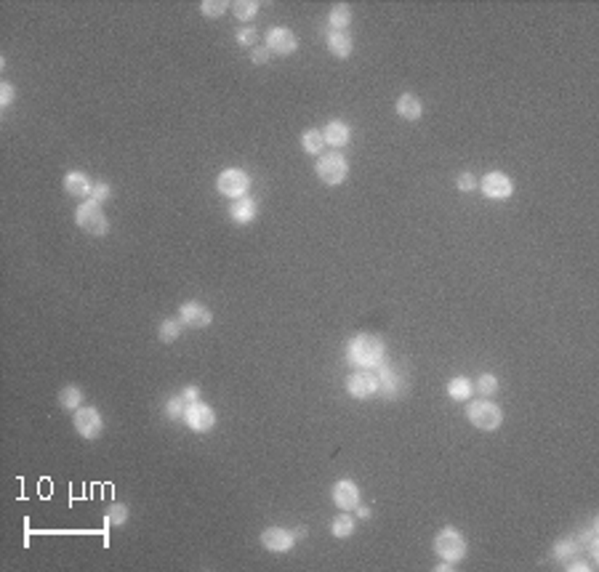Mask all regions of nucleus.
Segmentation results:
<instances>
[{"mask_svg": "<svg viewBox=\"0 0 599 572\" xmlns=\"http://www.w3.org/2000/svg\"><path fill=\"white\" fill-rule=\"evenodd\" d=\"M387 360V344L371 333H357L346 344V362L355 370H376Z\"/></svg>", "mask_w": 599, "mask_h": 572, "instance_id": "obj_1", "label": "nucleus"}, {"mask_svg": "<svg viewBox=\"0 0 599 572\" xmlns=\"http://www.w3.org/2000/svg\"><path fill=\"white\" fill-rule=\"evenodd\" d=\"M466 418L474 429L480 431H496L503 423V410L490 397L469 399L466 405Z\"/></svg>", "mask_w": 599, "mask_h": 572, "instance_id": "obj_2", "label": "nucleus"}, {"mask_svg": "<svg viewBox=\"0 0 599 572\" xmlns=\"http://www.w3.org/2000/svg\"><path fill=\"white\" fill-rule=\"evenodd\" d=\"M432 548H435V554L439 559H445V562H461V559L466 557V551H469V546H466V538H464V532L458 530V527H442L437 535H435V543H432Z\"/></svg>", "mask_w": 599, "mask_h": 572, "instance_id": "obj_3", "label": "nucleus"}, {"mask_svg": "<svg viewBox=\"0 0 599 572\" xmlns=\"http://www.w3.org/2000/svg\"><path fill=\"white\" fill-rule=\"evenodd\" d=\"M75 224L81 226V232L91 235V237H104V235L110 232V219L104 216L101 205L94 203V200L78 205V210H75Z\"/></svg>", "mask_w": 599, "mask_h": 572, "instance_id": "obj_4", "label": "nucleus"}, {"mask_svg": "<svg viewBox=\"0 0 599 572\" xmlns=\"http://www.w3.org/2000/svg\"><path fill=\"white\" fill-rule=\"evenodd\" d=\"M314 171H317L323 184H328V187H339V184L346 181V176H349V162H346V158L339 155V152H328V155H320Z\"/></svg>", "mask_w": 599, "mask_h": 572, "instance_id": "obj_5", "label": "nucleus"}, {"mask_svg": "<svg viewBox=\"0 0 599 572\" xmlns=\"http://www.w3.org/2000/svg\"><path fill=\"white\" fill-rule=\"evenodd\" d=\"M216 190L229 200H240L251 190V176L245 174L243 168H227L216 178Z\"/></svg>", "mask_w": 599, "mask_h": 572, "instance_id": "obj_6", "label": "nucleus"}, {"mask_svg": "<svg viewBox=\"0 0 599 572\" xmlns=\"http://www.w3.org/2000/svg\"><path fill=\"white\" fill-rule=\"evenodd\" d=\"M346 394L352 399L378 397V378L376 370H355L346 376Z\"/></svg>", "mask_w": 599, "mask_h": 572, "instance_id": "obj_7", "label": "nucleus"}, {"mask_svg": "<svg viewBox=\"0 0 599 572\" xmlns=\"http://www.w3.org/2000/svg\"><path fill=\"white\" fill-rule=\"evenodd\" d=\"M72 426L75 431L81 434L83 439H99L101 437V431H104V421H101V413H99L96 407H78L75 415H72Z\"/></svg>", "mask_w": 599, "mask_h": 572, "instance_id": "obj_8", "label": "nucleus"}, {"mask_svg": "<svg viewBox=\"0 0 599 572\" xmlns=\"http://www.w3.org/2000/svg\"><path fill=\"white\" fill-rule=\"evenodd\" d=\"M184 423L194 431V434H208V431L216 426V413H213L211 405L205 402H189L187 405V413H184Z\"/></svg>", "mask_w": 599, "mask_h": 572, "instance_id": "obj_9", "label": "nucleus"}, {"mask_svg": "<svg viewBox=\"0 0 599 572\" xmlns=\"http://www.w3.org/2000/svg\"><path fill=\"white\" fill-rule=\"evenodd\" d=\"M480 190L487 200H509L514 194V181L501 171H490L480 178Z\"/></svg>", "mask_w": 599, "mask_h": 572, "instance_id": "obj_10", "label": "nucleus"}, {"mask_svg": "<svg viewBox=\"0 0 599 572\" xmlns=\"http://www.w3.org/2000/svg\"><path fill=\"white\" fill-rule=\"evenodd\" d=\"M261 546L272 554H288L296 546V535L293 530H285V527H267L261 532Z\"/></svg>", "mask_w": 599, "mask_h": 572, "instance_id": "obj_11", "label": "nucleus"}, {"mask_svg": "<svg viewBox=\"0 0 599 572\" xmlns=\"http://www.w3.org/2000/svg\"><path fill=\"white\" fill-rule=\"evenodd\" d=\"M178 319L184 328H208L213 322V312L200 301H187L178 306Z\"/></svg>", "mask_w": 599, "mask_h": 572, "instance_id": "obj_12", "label": "nucleus"}, {"mask_svg": "<svg viewBox=\"0 0 599 572\" xmlns=\"http://www.w3.org/2000/svg\"><path fill=\"white\" fill-rule=\"evenodd\" d=\"M264 40H267L269 53H280V56H291V53H296V48H298V37H296L288 27H272V30L267 32Z\"/></svg>", "mask_w": 599, "mask_h": 572, "instance_id": "obj_13", "label": "nucleus"}, {"mask_svg": "<svg viewBox=\"0 0 599 572\" xmlns=\"http://www.w3.org/2000/svg\"><path fill=\"white\" fill-rule=\"evenodd\" d=\"M376 378H378V394L387 399H397L405 389V378L397 370L387 367V362L381 367H376Z\"/></svg>", "mask_w": 599, "mask_h": 572, "instance_id": "obj_14", "label": "nucleus"}, {"mask_svg": "<svg viewBox=\"0 0 599 572\" xmlns=\"http://www.w3.org/2000/svg\"><path fill=\"white\" fill-rule=\"evenodd\" d=\"M333 503L339 506V511H355L360 503H362V495H360V487H357L352 479H339L333 485Z\"/></svg>", "mask_w": 599, "mask_h": 572, "instance_id": "obj_15", "label": "nucleus"}, {"mask_svg": "<svg viewBox=\"0 0 599 572\" xmlns=\"http://www.w3.org/2000/svg\"><path fill=\"white\" fill-rule=\"evenodd\" d=\"M325 46H328V51L336 59H349L352 48H355V40H352V35L346 30H325Z\"/></svg>", "mask_w": 599, "mask_h": 572, "instance_id": "obj_16", "label": "nucleus"}, {"mask_svg": "<svg viewBox=\"0 0 599 572\" xmlns=\"http://www.w3.org/2000/svg\"><path fill=\"white\" fill-rule=\"evenodd\" d=\"M91 190H94V181L83 171H69L65 176V192L69 197H78V200H88L91 197Z\"/></svg>", "mask_w": 599, "mask_h": 572, "instance_id": "obj_17", "label": "nucleus"}, {"mask_svg": "<svg viewBox=\"0 0 599 572\" xmlns=\"http://www.w3.org/2000/svg\"><path fill=\"white\" fill-rule=\"evenodd\" d=\"M229 216H232V221L245 226V224H251L256 216H259V203L253 200V197H240V200H235L232 205H229Z\"/></svg>", "mask_w": 599, "mask_h": 572, "instance_id": "obj_18", "label": "nucleus"}, {"mask_svg": "<svg viewBox=\"0 0 599 572\" xmlns=\"http://www.w3.org/2000/svg\"><path fill=\"white\" fill-rule=\"evenodd\" d=\"M323 139H325V144H330L333 149H341V146L349 144L352 131H349V126H346L344 120H330V123L323 128Z\"/></svg>", "mask_w": 599, "mask_h": 572, "instance_id": "obj_19", "label": "nucleus"}, {"mask_svg": "<svg viewBox=\"0 0 599 572\" xmlns=\"http://www.w3.org/2000/svg\"><path fill=\"white\" fill-rule=\"evenodd\" d=\"M355 527H357V516L352 511H341L333 516V522H330V532H333V538H339V541H346V538H352L355 535Z\"/></svg>", "mask_w": 599, "mask_h": 572, "instance_id": "obj_20", "label": "nucleus"}, {"mask_svg": "<svg viewBox=\"0 0 599 572\" xmlns=\"http://www.w3.org/2000/svg\"><path fill=\"white\" fill-rule=\"evenodd\" d=\"M397 115L403 117V120H410V123H416L419 117L423 115V104L421 99L416 94H403L397 99Z\"/></svg>", "mask_w": 599, "mask_h": 572, "instance_id": "obj_21", "label": "nucleus"}, {"mask_svg": "<svg viewBox=\"0 0 599 572\" xmlns=\"http://www.w3.org/2000/svg\"><path fill=\"white\" fill-rule=\"evenodd\" d=\"M59 407H62V410H69V413H75L78 407H83V389L81 386H75V383L62 386V389H59Z\"/></svg>", "mask_w": 599, "mask_h": 572, "instance_id": "obj_22", "label": "nucleus"}, {"mask_svg": "<svg viewBox=\"0 0 599 572\" xmlns=\"http://www.w3.org/2000/svg\"><path fill=\"white\" fill-rule=\"evenodd\" d=\"M471 392H474V383L466 378V376H455L448 383V397L455 399V402H469Z\"/></svg>", "mask_w": 599, "mask_h": 572, "instance_id": "obj_23", "label": "nucleus"}, {"mask_svg": "<svg viewBox=\"0 0 599 572\" xmlns=\"http://www.w3.org/2000/svg\"><path fill=\"white\" fill-rule=\"evenodd\" d=\"M352 24V8L346 3H336L328 14V30H346Z\"/></svg>", "mask_w": 599, "mask_h": 572, "instance_id": "obj_24", "label": "nucleus"}, {"mask_svg": "<svg viewBox=\"0 0 599 572\" xmlns=\"http://www.w3.org/2000/svg\"><path fill=\"white\" fill-rule=\"evenodd\" d=\"M181 330H184V322L181 319H174V317H168V319H162L160 322V328H158V338H160L162 344H174V341H178L181 338Z\"/></svg>", "mask_w": 599, "mask_h": 572, "instance_id": "obj_25", "label": "nucleus"}, {"mask_svg": "<svg viewBox=\"0 0 599 572\" xmlns=\"http://www.w3.org/2000/svg\"><path fill=\"white\" fill-rule=\"evenodd\" d=\"M301 146H304V152H307V155L320 158V155H323V146H325L323 131H317V128L304 131V136H301Z\"/></svg>", "mask_w": 599, "mask_h": 572, "instance_id": "obj_26", "label": "nucleus"}, {"mask_svg": "<svg viewBox=\"0 0 599 572\" xmlns=\"http://www.w3.org/2000/svg\"><path fill=\"white\" fill-rule=\"evenodd\" d=\"M232 11H235V16H237L240 22H253L256 14H259V3H256V0H237V3L232 6Z\"/></svg>", "mask_w": 599, "mask_h": 572, "instance_id": "obj_27", "label": "nucleus"}, {"mask_svg": "<svg viewBox=\"0 0 599 572\" xmlns=\"http://www.w3.org/2000/svg\"><path fill=\"white\" fill-rule=\"evenodd\" d=\"M474 392L480 394V397H493L496 392H498V378L493 376V373H482L477 383H474Z\"/></svg>", "mask_w": 599, "mask_h": 572, "instance_id": "obj_28", "label": "nucleus"}, {"mask_svg": "<svg viewBox=\"0 0 599 572\" xmlns=\"http://www.w3.org/2000/svg\"><path fill=\"white\" fill-rule=\"evenodd\" d=\"M104 519H107V525H112V527L126 525V522H128V506H126V503H110Z\"/></svg>", "mask_w": 599, "mask_h": 572, "instance_id": "obj_29", "label": "nucleus"}, {"mask_svg": "<svg viewBox=\"0 0 599 572\" xmlns=\"http://www.w3.org/2000/svg\"><path fill=\"white\" fill-rule=\"evenodd\" d=\"M227 8H229L227 0H203L200 3V11H203L205 19H219V16L227 14Z\"/></svg>", "mask_w": 599, "mask_h": 572, "instance_id": "obj_30", "label": "nucleus"}, {"mask_svg": "<svg viewBox=\"0 0 599 572\" xmlns=\"http://www.w3.org/2000/svg\"><path fill=\"white\" fill-rule=\"evenodd\" d=\"M184 413H187V402H184L181 394H178V397H171L165 402V415H168L171 421H184Z\"/></svg>", "mask_w": 599, "mask_h": 572, "instance_id": "obj_31", "label": "nucleus"}, {"mask_svg": "<svg viewBox=\"0 0 599 572\" xmlns=\"http://www.w3.org/2000/svg\"><path fill=\"white\" fill-rule=\"evenodd\" d=\"M575 551H578V543L570 541V538H565V541H559L557 546H554V557L559 559V562L573 559V557H575Z\"/></svg>", "mask_w": 599, "mask_h": 572, "instance_id": "obj_32", "label": "nucleus"}, {"mask_svg": "<svg viewBox=\"0 0 599 572\" xmlns=\"http://www.w3.org/2000/svg\"><path fill=\"white\" fill-rule=\"evenodd\" d=\"M256 43H259V32L253 30V27H240V30H237V46L253 51Z\"/></svg>", "mask_w": 599, "mask_h": 572, "instance_id": "obj_33", "label": "nucleus"}, {"mask_svg": "<svg viewBox=\"0 0 599 572\" xmlns=\"http://www.w3.org/2000/svg\"><path fill=\"white\" fill-rule=\"evenodd\" d=\"M112 197V187L107 184V181H94V190H91V197L88 200H94V203H107Z\"/></svg>", "mask_w": 599, "mask_h": 572, "instance_id": "obj_34", "label": "nucleus"}, {"mask_svg": "<svg viewBox=\"0 0 599 572\" xmlns=\"http://www.w3.org/2000/svg\"><path fill=\"white\" fill-rule=\"evenodd\" d=\"M14 99H17V88H14L8 80H3V83H0V107L8 110V107L14 104Z\"/></svg>", "mask_w": 599, "mask_h": 572, "instance_id": "obj_35", "label": "nucleus"}, {"mask_svg": "<svg viewBox=\"0 0 599 572\" xmlns=\"http://www.w3.org/2000/svg\"><path fill=\"white\" fill-rule=\"evenodd\" d=\"M480 187V181L474 178V174H461L455 178V190L458 192H474Z\"/></svg>", "mask_w": 599, "mask_h": 572, "instance_id": "obj_36", "label": "nucleus"}, {"mask_svg": "<svg viewBox=\"0 0 599 572\" xmlns=\"http://www.w3.org/2000/svg\"><path fill=\"white\" fill-rule=\"evenodd\" d=\"M269 56H272V53H269V48L267 46H256L253 51H251V62L253 64H267L269 62Z\"/></svg>", "mask_w": 599, "mask_h": 572, "instance_id": "obj_37", "label": "nucleus"}, {"mask_svg": "<svg viewBox=\"0 0 599 572\" xmlns=\"http://www.w3.org/2000/svg\"><path fill=\"white\" fill-rule=\"evenodd\" d=\"M181 397H184V402H187V405H189V402H197V399H200V389H197V386H184Z\"/></svg>", "mask_w": 599, "mask_h": 572, "instance_id": "obj_38", "label": "nucleus"}, {"mask_svg": "<svg viewBox=\"0 0 599 572\" xmlns=\"http://www.w3.org/2000/svg\"><path fill=\"white\" fill-rule=\"evenodd\" d=\"M355 516H357V519H365V522H368V519L373 516V509L368 506V503H360V506L355 509Z\"/></svg>", "mask_w": 599, "mask_h": 572, "instance_id": "obj_39", "label": "nucleus"}, {"mask_svg": "<svg viewBox=\"0 0 599 572\" xmlns=\"http://www.w3.org/2000/svg\"><path fill=\"white\" fill-rule=\"evenodd\" d=\"M567 570H591V564H586V562H578V559L573 557V559H567V564H565Z\"/></svg>", "mask_w": 599, "mask_h": 572, "instance_id": "obj_40", "label": "nucleus"}]
</instances>
